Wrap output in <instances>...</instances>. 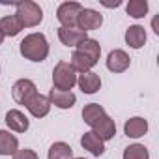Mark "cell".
Listing matches in <instances>:
<instances>
[{"label":"cell","mask_w":159,"mask_h":159,"mask_svg":"<svg viewBox=\"0 0 159 159\" xmlns=\"http://www.w3.org/2000/svg\"><path fill=\"white\" fill-rule=\"evenodd\" d=\"M6 124H8V127H10L11 131H15V133H25V131L28 129V118H26L21 111H17V109L8 111V114H6Z\"/></svg>","instance_id":"15"},{"label":"cell","mask_w":159,"mask_h":159,"mask_svg":"<svg viewBox=\"0 0 159 159\" xmlns=\"http://www.w3.org/2000/svg\"><path fill=\"white\" fill-rule=\"evenodd\" d=\"M125 11L133 19H140L148 13V2L146 0H129V4L125 6Z\"/></svg>","instance_id":"22"},{"label":"cell","mask_w":159,"mask_h":159,"mask_svg":"<svg viewBox=\"0 0 159 159\" xmlns=\"http://www.w3.org/2000/svg\"><path fill=\"white\" fill-rule=\"evenodd\" d=\"M150 153L142 144H131L124 150V159H148Z\"/></svg>","instance_id":"23"},{"label":"cell","mask_w":159,"mask_h":159,"mask_svg":"<svg viewBox=\"0 0 159 159\" xmlns=\"http://www.w3.org/2000/svg\"><path fill=\"white\" fill-rule=\"evenodd\" d=\"M13 159H39V157H38V153H36L34 150L25 148V150H17V152L13 153Z\"/></svg>","instance_id":"24"},{"label":"cell","mask_w":159,"mask_h":159,"mask_svg":"<svg viewBox=\"0 0 159 159\" xmlns=\"http://www.w3.org/2000/svg\"><path fill=\"white\" fill-rule=\"evenodd\" d=\"M21 30H23V26H21V23H19V19H17L15 15H6V17L0 19V32L4 34V38H6V36L13 38V36H17Z\"/></svg>","instance_id":"18"},{"label":"cell","mask_w":159,"mask_h":159,"mask_svg":"<svg viewBox=\"0 0 159 159\" xmlns=\"http://www.w3.org/2000/svg\"><path fill=\"white\" fill-rule=\"evenodd\" d=\"M49 159H73V150L66 142H54L49 148Z\"/></svg>","instance_id":"21"},{"label":"cell","mask_w":159,"mask_h":159,"mask_svg":"<svg viewBox=\"0 0 159 159\" xmlns=\"http://www.w3.org/2000/svg\"><path fill=\"white\" fill-rule=\"evenodd\" d=\"M125 43L131 49H140L146 43V30H144V26H139V25L129 26L125 30Z\"/></svg>","instance_id":"16"},{"label":"cell","mask_w":159,"mask_h":159,"mask_svg":"<svg viewBox=\"0 0 159 159\" xmlns=\"http://www.w3.org/2000/svg\"><path fill=\"white\" fill-rule=\"evenodd\" d=\"M77 84V71L71 67L69 62L60 60L52 69V88L60 92H71Z\"/></svg>","instance_id":"3"},{"label":"cell","mask_w":159,"mask_h":159,"mask_svg":"<svg viewBox=\"0 0 159 159\" xmlns=\"http://www.w3.org/2000/svg\"><path fill=\"white\" fill-rule=\"evenodd\" d=\"M81 146L84 150H88L92 155H98V157L103 155V152H105V142L92 131H88V133H84L81 137Z\"/></svg>","instance_id":"13"},{"label":"cell","mask_w":159,"mask_h":159,"mask_svg":"<svg viewBox=\"0 0 159 159\" xmlns=\"http://www.w3.org/2000/svg\"><path fill=\"white\" fill-rule=\"evenodd\" d=\"M25 107L28 109V112H30L34 118H43V116H47L49 111H51V101H49L47 96H41V94L36 92V94L25 103Z\"/></svg>","instance_id":"8"},{"label":"cell","mask_w":159,"mask_h":159,"mask_svg":"<svg viewBox=\"0 0 159 159\" xmlns=\"http://www.w3.org/2000/svg\"><path fill=\"white\" fill-rule=\"evenodd\" d=\"M15 17L19 19V23H21L23 28H32V26H38L41 23L43 11H41V8L36 2H32V0H25V2L17 4Z\"/></svg>","instance_id":"4"},{"label":"cell","mask_w":159,"mask_h":159,"mask_svg":"<svg viewBox=\"0 0 159 159\" xmlns=\"http://www.w3.org/2000/svg\"><path fill=\"white\" fill-rule=\"evenodd\" d=\"M36 92H38V88L30 79H19L11 88V96H13L15 103H19V105H25Z\"/></svg>","instance_id":"7"},{"label":"cell","mask_w":159,"mask_h":159,"mask_svg":"<svg viewBox=\"0 0 159 159\" xmlns=\"http://www.w3.org/2000/svg\"><path fill=\"white\" fill-rule=\"evenodd\" d=\"M47 98H49L51 105H54L58 109H71L75 105V101H77L73 92H60V90H54V88L49 92Z\"/></svg>","instance_id":"12"},{"label":"cell","mask_w":159,"mask_h":159,"mask_svg":"<svg viewBox=\"0 0 159 159\" xmlns=\"http://www.w3.org/2000/svg\"><path fill=\"white\" fill-rule=\"evenodd\" d=\"M101 25H103V15L99 11H96V10L83 8L81 13H79V17H77V28H81L83 32L98 30Z\"/></svg>","instance_id":"6"},{"label":"cell","mask_w":159,"mask_h":159,"mask_svg":"<svg viewBox=\"0 0 159 159\" xmlns=\"http://www.w3.org/2000/svg\"><path fill=\"white\" fill-rule=\"evenodd\" d=\"M19 150V140L10 131L0 129V155H13Z\"/></svg>","instance_id":"17"},{"label":"cell","mask_w":159,"mask_h":159,"mask_svg":"<svg viewBox=\"0 0 159 159\" xmlns=\"http://www.w3.org/2000/svg\"><path fill=\"white\" fill-rule=\"evenodd\" d=\"M77 159H83V157H77Z\"/></svg>","instance_id":"27"},{"label":"cell","mask_w":159,"mask_h":159,"mask_svg":"<svg viewBox=\"0 0 159 159\" xmlns=\"http://www.w3.org/2000/svg\"><path fill=\"white\" fill-rule=\"evenodd\" d=\"M86 32H83L81 28H58V39L66 45V47H77L79 43H83L86 39Z\"/></svg>","instance_id":"10"},{"label":"cell","mask_w":159,"mask_h":159,"mask_svg":"<svg viewBox=\"0 0 159 159\" xmlns=\"http://www.w3.org/2000/svg\"><path fill=\"white\" fill-rule=\"evenodd\" d=\"M124 131L129 139H139V137H144L146 131H148V122L140 116H135V118H129L124 125Z\"/></svg>","instance_id":"14"},{"label":"cell","mask_w":159,"mask_h":159,"mask_svg":"<svg viewBox=\"0 0 159 159\" xmlns=\"http://www.w3.org/2000/svg\"><path fill=\"white\" fill-rule=\"evenodd\" d=\"M83 120L92 127V133H96L103 142L111 140L116 135V124H114V120L98 103H88L83 109Z\"/></svg>","instance_id":"1"},{"label":"cell","mask_w":159,"mask_h":159,"mask_svg":"<svg viewBox=\"0 0 159 159\" xmlns=\"http://www.w3.org/2000/svg\"><path fill=\"white\" fill-rule=\"evenodd\" d=\"M103 6H107V8H112V6L118 8L120 6V0H116V2H103Z\"/></svg>","instance_id":"25"},{"label":"cell","mask_w":159,"mask_h":159,"mask_svg":"<svg viewBox=\"0 0 159 159\" xmlns=\"http://www.w3.org/2000/svg\"><path fill=\"white\" fill-rule=\"evenodd\" d=\"M19 49H21V54L26 60H32V62H43L49 54V43H47V39L41 32L28 34L21 41Z\"/></svg>","instance_id":"2"},{"label":"cell","mask_w":159,"mask_h":159,"mask_svg":"<svg viewBox=\"0 0 159 159\" xmlns=\"http://www.w3.org/2000/svg\"><path fill=\"white\" fill-rule=\"evenodd\" d=\"M129 64H131V58H129V54H127L125 51H122V49H114V51H111L109 56H107V67H109V71H112V73H124V71L129 67Z\"/></svg>","instance_id":"9"},{"label":"cell","mask_w":159,"mask_h":159,"mask_svg":"<svg viewBox=\"0 0 159 159\" xmlns=\"http://www.w3.org/2000/svg\"><path fill=\"white\" fill-rule=\"evenodd\" d=\"M83 6L79 2H64L56 10V19L62 23L64 28H77V17L81 13Z\"/></svg>","instance_id":"5"},{"label":"cell","mask_w":159,"mask_h":159,"mask_svg":"<svg viewBox=\"0 0 159 159\" xmlns=\"http://www.w3.org/2000/svg\"><path fill=\"white\" fill-rule=\"evenodd\" d=\"M77 84L81 86V90H83L84 94H96V92L101 88V79H99L98 73L86 71V73H83V75H79Z\"/></svg>","instance_id":"11"},{"label":"cell","mask_w":159,"mask_h":159,"mask_svg":"<svg viewBox=\"0 0 159 159\" xmlns=\"http://www.w3.org/2000/svg\"><path fill=\"white\" fill-rule=\"evenodd\" d=\"M94 66H96V62H94V60H90V58H88L86 54H83V52L75 51V52L71 54V67H73L75 71L86 73V71H90Z\"/></svg>","instance_id":"20"},{"label":"cell","mask_w":159,"mask_h":159,"mask_svg":"<svg viewBox=\"0 0 159 159\" xmlns=\"http://www.w3.org/2000/svg\"><path fill=\"white\" fill-rule=\"evenodd\" d=\"M75 51H79V52L86 54V56H88L90 60H94L96 64H98V60H99V54H101V47H99V43H98L96 39H90V38H86L83 43H79Z\"/></svg>","instance_id":"19"},{"label":"cell","mask_w":159,"mask_h":159,"mask_svg":"<svg viewBox=\"0 0 159 159\" xmlns=\"http://www.w3.org/2000/svg\"><path fill=\"white\" fill-rule=\"evenodd\" d=\"M2 41H4V34L0 32V45H2Z\"/></svg>","instance_id":"26"}]
</instances>
